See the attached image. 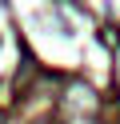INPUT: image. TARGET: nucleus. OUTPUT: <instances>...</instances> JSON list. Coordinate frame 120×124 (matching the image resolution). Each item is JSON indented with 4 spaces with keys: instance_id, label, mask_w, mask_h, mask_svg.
<instances>
[{
    "instance_id": "f257e3e1",
    "label": "nucleus",
    "mask_w": 120,
    "mask_h": 124,
    "mask_svg": "<svg viewBox=\"0 0 120 124\" xmlns=\"http://www.w3.org/2000/svg\"><path fill=\"white\" fill-rule=\"evenodd\" d=\"M0 124H4V116H0Z\"/></svg>"
}]
</instances>
